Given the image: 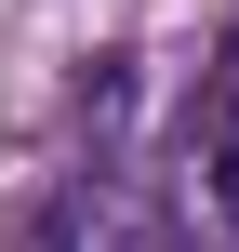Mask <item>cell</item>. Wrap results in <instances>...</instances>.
Wrapping results in <instances>:
<instances>
[{"instance_id": "6da1fadb", "label": "cell", "mask_w": 239, "mask_h": 252, "mask_svg": "<svg viewBox=\"0 0 239 252\" xmlns=\"http://www.w3.org/2000/svg\"><path fill=\"white\" fill-rule=\"evenodd\" d=\"M213 173H226V213H239V146H226V159H213Z\"/></svg>"}]
</instances>
